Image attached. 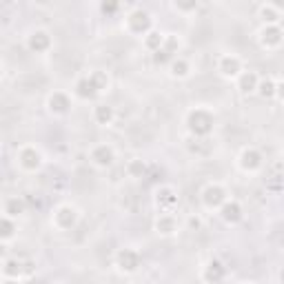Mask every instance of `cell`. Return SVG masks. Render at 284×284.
Wrapping results in <instances>:
<instances>
[{
  "label": "cell",
  "instance_id": "1",
  "mask_svg": "<svg viewBox=\"0 0 284 284\" xmlns=\"http://www.w3.org/2000/svg\"><path fill=\"white\" fill-rule=\"evenodd\" d=\"M213 127V116L204 109H195L189 116V129L195 133V136H206Z\"/></svg>",
  "mask_w": 284,
  "mask_h": 284
},
{
  "label": "cell",
  "instance_id": "2",
  "mask_svg": "<svg viewBox=\"0 0 284 284\" xmlns=\"http://www.w3.org/2000/svg\"><path fill=\"white\" fill-rule=\"evenodd\" d=\"M118 264H120L122 271H136L138 264H140V255H138L133 249H122L118 253Z\"/></svg>",
  "mask_w": 284,
  "mask_h": 284
},
{
  "label": "cell",
  "instance_id": "3",
  "mask_svg": "<svg viewBox=\"0 0 284 284\" xmlns=\"http://www.w3.org/2000/svg\"><path fill=\"white\" fill-rule=\"evenodd\" d=\"M149 27H151V20H149L147 12H133L131 16H129V29H131L133 34H144Z\"/></svg>",
  "mask_w": 284,
  "mask_h": 284
},
{
  "label": "cell",
  "instance_id": "4",
  "mask_svg": "<svg viewBox=\"0 0 284 284\" xmlns=\"http://www.w3.org/2000/svg\"><path fill=\"white\" fill-rule=\"evenodd\" d=\"M202 200H204L206 206H220L224 202V191H222L218 184H209L202 193Z\"/></svg>",
  "mask_w": 284,
  "mask_h": 284
},
{
  "label": "cell",
  "instance_id": "5",
  "mask_svg": "<svg viewBox=\"0 0 284 284\" xmlns=\"http://www.w3.org/2000/svg\"><path fill=\"white\" fill-rule=\"evenodd\" d=\"M91 160L98 164V167H109L113 162V151L111 147H107V144H100V147L94 149V153H91Z\"/></svg>",
  "mask_w": 284,
  "mask_h": 284
},
{
  "label": "cell",
  "instance_id": "6",
  "mask_svg": "<svg viewBox=\"0 0 284 284\" xmlns=\"http://www.w3.org/2000/svg\"><path fill=\"white\" fill-rule=\"evenodd\" d=\"M56 222H58V226H63V229H71L76 222V211L71 209V206H63V209H58V213H56Z\"/></svg>",
  "mask_w": 284,
  "mask_h": 284
},
{
  "label": "cell",
  "instance_id": "7",
  "mask_svg": "<svg viewBox=\"0 0 284 284\" xmlns=\"http://www.w3.org/2000/svg\"><path fill=\"white\" fill-rule=\"evenodd\" d=\"M260 164H262V160H260V153H257L255 149H246V151L242 153V167H244V169L255 171Z\"/></svg>",
  "mask_w": 284,
  "mask_h": 284
},
{
  "label": "cell",
  "instance_id": "8",
  "mask_svg": "<svg viewBox=\"0 0 284 284\" xmlns=\"http://www.w3.org/2000/svg\"><path fill=\"white\" fill-rule=\"evenodd\" d=\"M222 277H224V266H222L220 262H211V264L206 266V271H204V280L215 284V282H220Z\"/></svg>",
  "mask_w": 284,
  "mask_h": 284
},
{
  "label": "cell",
  "instance_id": "9",
  "mask_svg": "<svg viewBox=\"0 0 284 284\" xmlns=\"http://www.w3.org/2000/svg\"><path fill=\"white\" fill-rule=\"evenodd\" d=\"M20 164H23L25 169H36L40 164V156L36 149H25L23 153H20Z\"/></svg>",
  "mask_w": 284,
  "mask_h": 284
},
{
  "label": "cell",
  "instance_id": "10",
  "mask_svg": "<svg viewBox=\"0 0 284 284\" xmlns=\"http://www.w3.org/2000/svg\"><path fill=\"white\" fill-rule=\"evenodd\" d=\"M49 107H51V111H56V113H65L69 109V98L65 94H54L49 98Z\"/></svg>",
  "mask_w": 284,
  "mask_h": 284
},
{
  "label": "cell",
  "instance_id": "11",
  "mask_svg": "<svg viewBox=\"0 0 284 284\" xmlns=\"http://www.w3.org/2000/svg\"><path fill=\"white\" fill-rule=\"evenodd\" d=\"M49 43H51V40H49V36L45 32H36L32 38H29V47H32L34 51H45L49 47Z\"/></svg>",
  "mask_w": 284,
  "mask_h": 284
},
{
  "label": "cell",
  "instance_id": "12",
  "mask_svg": "<svg viewBox=\"0 0 284 284\" xmlns=\"http://www.w3.org/2000/svg\"><path fill=\"white\" fill-rule=\"evenodd\" d=\"M222 218H224L226 222H237V220L242 218V209H240V204H235V202L224 204V206H222Z\"/></svg>",
  "mask_w": 284,
  "mask_h": 284
},
{
  "label": "cell",
  "instance_id": "13",
  "mask_svg": "<svg viewBox=\"0 0 284 284\" xmlns=\"http://www.w3.org/2000/svg\"><path fill=\"white\" fill-rule=\"evenodd\" d=\"M178 47V43H175V38H167V47H160L156 51V63H164V60L171 58V51Z\"/></svg>",
  "mask_w": 284,
  "mask_h": 284
},
{
  "label": "cell",
  "instance_id": "14",
  "mask_svg": "<svg viewBox=\"0 0 284 284\" xmlns=\"http://www.w3.org/2000/svg\"><path fill=\"white\" fill-rule=\"evenodd\" d=\"M220 69H222V74L224 76H235L237 71H240V60L237 58H222V65H220Z\"/></svg>",
  "mask_w": 284,
  "mask_h": 284
},
{
  "label": "cell",
  "instance_id": "15",
  "mask_svg": "<svg viewBox=\"0 0 284 284\" xmlns=\"http://www.w3.org/2000/svg\"><path fill=\"white\" fill-rule=\"evenodd\" d=\"M262 36H264V45H273V47H275V45H280V40H282V34H280V29L277 27H266L264 32H262Z\"/></svg>",
  "mask_w": 284,
  "mask_h": 284
},
{
  "label": "cell",
  "instance_id": "16",
  "mask_svg": "<svg viewBox=\"0 0 284 284\" xmlns=\"http://www.w3.org/2000/svg\"><path fill=\"white\" fill-rule=\"evenodd\" d=\"M158 231H160V233H164V235L173 233V231H175V222H173V218H169V215L160 218V220H158Z\"/></svg>",
  "mask_w": 284,
  "mask_h": 284
},
{
  "label": "cell",
  "instance_id": "17",
  "mask_svg": "<svg viewBox=\"0 0 284 284\" xmlns=\"http://www.w3.org/2000/svg\"><path fill=\"white\" fill-rule=\"evenodd\" d=\"M111 118H113V111H111V107H98L96 109V120L100 122V125H107V122H111Z\"/></svg>",
  "mask_w": 284,
  "mask_h": 284
},
{
  "label": "cell",
  "instance_id": "18",
  "mask_svg": "<svg viewBox=\"0 0 284 284\" xmlns=\"http://www.w3.org/2000/svg\"><path fill=\"white\" fill-rule=\"evenodd\" d=\"M257 87V78H255V74H244L240 78V89L242 91H253Z\"/></svg>",
  "mask_w": 284,
  "mask_h": 284
},
{
  "label": "cell",
  "instance_id": "19",
  "mask_svg": "<svg viewBox=\"0 0 284 284\" xmlns=\"http://www.w3.org/2000/svg\"><path fill=\"white\" fill-rule=\"evenodd\" d=\"M20 273H23V264H20L18 260H9L7 266H5V275L9 277H18Z\"/></svg>",
  "mask_w": 284,
  "mask_h": 284
},
{
  "label": "cell",
  "instance_id": "20",
  "mask_svg": "<svg viewBox=\"0 0 284 284\" xmlns=\"http://www.w3.org/2000/svg\"><path fill=\"white\" fill-rule=\"evenodd\" d=\"M12 235H14V224L7 218H0V237L7 240V237H12Z\"/></svg>",
  "mask_w": 284,
  "mask_h": 284
},
{
  "label": "cell",
  "instance_id": "21",
  "mask_svg": "<svg viewBox=\"0 0 284 284\" xmlns=\"http://www.w3.org/2000/svg\"><path fill=\"white\" fill-rule=\"evenodd\" d=\"M23 211H25L23 200H9V202H7V213L9 215H20Z\"/></svg>",
  "mask_w": 284,
  "mask_h": 284
},
{
  "label": "cell",
  "instance_id": "22",
  "mask_svg": "<svg viewBox=\"0 0 284 284\" xmlns=\"http://www.w3.org/2000/svg\"><path fill=\"white\" fill-rule=\"evenodd\" d=\"M262 16H264V20H268V23H275V20L280 18V12H277L273 5H268V7H262Z\"/></svg>",
  "mask_w": 284,
  "mask_h": 284
},
{
  "label": "cell",
  "instance_id": "23",
  "mask_svg": "<svg viewBox=\"0 0 284 284\" xmlns=\"http://www.w3.org/2000/svg\"><path fill=\"white\" fill-rule=\"evenodd\" d=\"M162 36H160V34H149V38H147V47H151V49H160V47H162Z\"/></svg>",
  "mask_w": 284,
  "mask_h": 284
},
{
  "label": "cell",
  "instance_id": "24",
  "mask_svg": "<svg viewBox=\"0 0 284 284\" xmlns=\"http://www.w3.org/2000/svg\"><path fill=\"white\" fill-rule=\"evenodd\" d=\"M129 173L131 175H142L144 173V164L140 162V160H133V162L129 164Z\"/></svg>",
  "mask_w": 284,
  "mask_h": 284
},
{
  "label": "cell",
  "instance_id": "25",
  "mask_svg": "<svg viewBox=\"0 0 284 284\" xmlns=\"http://www.w3.org/2000/svg\"><path fill=\"white\" fill-rule=\"evenodd\" d=\"M173 74L175 76H187V63H173Z\"/></svg>",
  "mask_w": 284,
  "mask_h": 284
},
{
  "label": "cell",
  "instance_id": "26",
  "mask_svg": "<svg viewBox=\"0 0 284 284\" xmlns=\"http://www.w3.org/2000/svg\"><path fill=\"white\" fill-rule=\"evenodd\" d=\"M260 89H262V96H271L275 87H273V82H264V85H262Z\"/></svg>",
  "mask_w": 284,
  "mask_h": 284
},
{
  "label": "cell",
  "instance_id": "27",
  "mask_svg": "<svg viewBox=\"0 0 284 284\" xmlns=\"http://www.w3.org/2000/svg\"><path fill=\"white\" fill-rule=\"evenodd\" d=\"M5 284H18L16 280H9V282H5Z\"/></svg>",
  "mask_w": 284,
  "mask_h": 284
},
{
  "label": "cell",
  "instance_id": "28",
  "mask_svg": "<svg viewBox=\"0 0 284 284\" xmlns=\"http://www.w3.org/2000/svg\"><path fill=\"white\" fill-rule=\"evenodd\" d=\"M3 251H5V246H3V244H0V253H3Z\"/></svg>",
  "mask_w": 284,
  "mask_h": 284
}]
</instances>
